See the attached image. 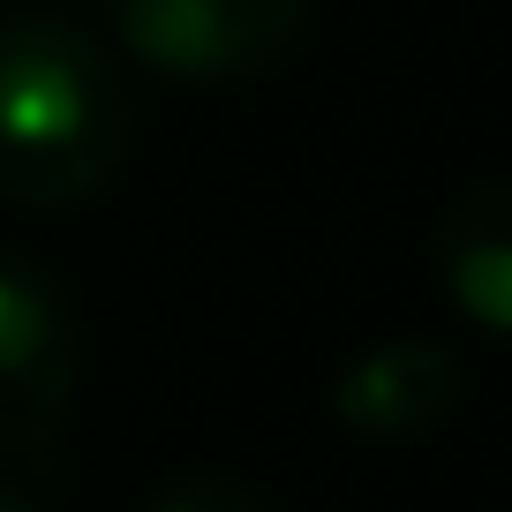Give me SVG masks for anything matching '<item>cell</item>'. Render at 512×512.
Instances as JSON below:
<instances>
[{"label": "cell", "mask_w": 512, "mask_h": 512, "mask_svg": "<svg viewBox=\"0 0 512 512\" xmlns=\"http://www.w3.org/2000/svg\"><path fill=\"white\" fill-rule=\"evenodd\" d=\"M128 61L166 83H241L302 38L309 0H98Z\"/></svg>", "instance_id": "3957f363"}, {"label": "cell", "mask_w": 512, "mask_h": 512, "mask_svg": "<svg viewBox=\"0 0 512 512\" xmlns=\"http://www.w3.org/2000/svg\"><path fill=\"white\" fill-rule=\"evenodd\" d=\"M136 144V91L76 16L0 23V204L76 211L113 189Z\"/></svg>", "instance_id": "6da1fadb"}, {"label": "cell", "mask_w": 512, "mask_h": 512, "mask_svg": "<svg viewBox=\"0 0 512 512\" xmlns=\"http://www.w3.org/2000/svg\"><path fill=\"white\" fill-rule=\"evenodd\" d=\"M144 512H279V505L241 490V482H226V475H181V482H166Z\"/></svg>", "instance_id": "8992f818"}, {"label": "cell", "mask_w": 512, "mask_h": 512, "mask_svg": "<svg viewBox=\"0 0 512 512\" xmlns=\"http://www.w3.org/2000/svg\"><path fill=\"white\" fill-rule=\"evenodd\" d=\"M437 287L482 339L512 332V189L475 181L437 219Z\"/></svg>", "instance_id": "5b68a950"}, {"label": "cell", "mask_w": 512, "mask_h": 512, "mask_svg": "<svg viewBox=\"0 0 512 512\" xmlns=\"http://www.w3.org/2000/svg\"><path fill=\"white\" fill-rule=\"evenodd\" d=\"M83 384V324L68 287L0 249V460H31L68 430Z\"/></svg>", "instance_id": "7a4b0ae2"}, {"label": "cell", "mask_w": 512, "mask_h": 512, "mask_svg": "<svg viewBox=\"0 0 512 512\" xmlns=\"http://www.w3.org/2000/svg\"><path fill=\"white\" fill-rule=\"evenodd\" d=\"M467 362L437 339H384V347L354 354L332 384V415L354 437H422L460 407Z\"/></svg>", "instance_id": "277c9868"}, {"label": "cell", "mask_w": 512, "mask_h": 512, "mask_svg": "<svg viewBox=\"0 0 512 512\" xmlns=\"http://www.w3.org/2000/svg\"><path fill=\"white\" fill-rule=\"evenodd\" d=\"M0 512H46V505H38L31 490H8V482H0Z\"/></svg>", "instance_id": "52a82bcc"}]
</instances>
